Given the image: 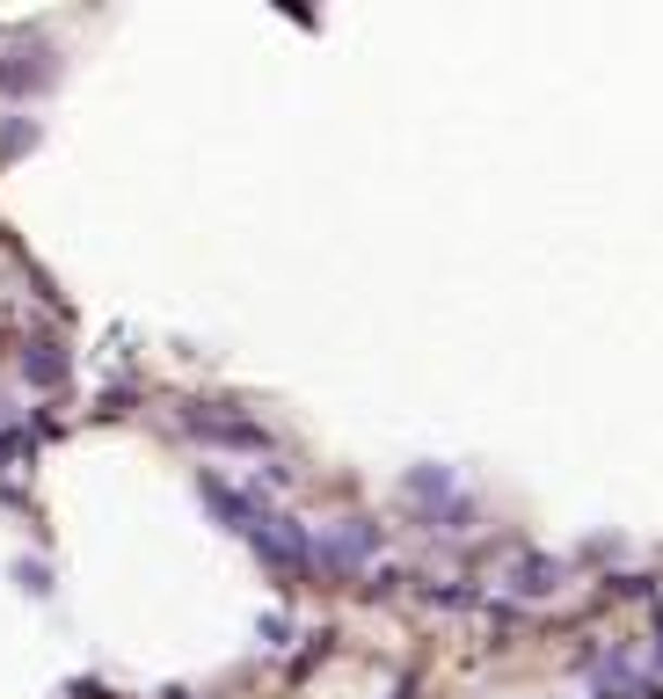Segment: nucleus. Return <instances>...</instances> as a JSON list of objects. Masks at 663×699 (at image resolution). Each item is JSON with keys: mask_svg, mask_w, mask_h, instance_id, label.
Listing matches in <instances>:
<instances>
[{"mask_svg": "<svg viewBox=\"0 0 663 699\" xmlns=\"http://www.w3.org/2000/svg\"><path fill=\"white\" fill-rule=\"evenodd\" d=\"M372 554H379V525H372V517H343L336 532H321V539H314V569H321V576H358Z\"/></svg>", "mask_w": 663, "mask_h": 699, "instance_id": "f257e3e1", "label": "nucleus"}, {"mask_svg": "<svg viewBox=\"0 0 663 699\" xmlns=\"http://www.w3.org/2000/svg\"><path fill=\"white\" fill-rule=\"evenodd\" d=\"M59 80V51L51 45H8L0 51V96H45Z\"/></svg>", "mask_w": 663, "mask_h": 699, "instance_id": "f03ea898", "label": "nucleus"}, {"mask_svg": "<svg viewBox=\"0 0 663 699\" xmlns=\"http://www.w3.org/2000/svg\"><path fill=\"white\" fill-rule=\"evenodd\" d=\"M183 430L204 437V445H226V452H271V430L241 423V415H183Z\"/></svg>", "mask_w": 663, "mask_h": 699, "instance_id": "7ed1b4c3", "label": "nucleus"}, {"mask_svg": "<svg viewBox=\"0 0 663 699\" xmlns=\"http://www.w3.org/2000/svg\"><path fill=\"white\" fill-rule=\"evenodd\" d=\"M197 496H204V503L220 510V517H226V532H241V539L255 532V517H263V503H255V496H241V488H226L220 474H197Z\"/></svg>", "mask_w": 663, "mask_h": 699, "instance_id": "20e7f679", "label": "nucleus"}, {"mask_svg": "<svg viewBox=\"0 0 663 699\" xmlns=\"http://www.w3.org/2000/svg\"><path fill=\"white\" fill-rule=\"evenodd\" d=\"M562 576H568V561L525 554V561L511 569V590H517V598H554V590H562Z\"/></svg>", "mask_w": 663, "mask_h": 699, "instance_id": "39448f33", "label": "nucleus"}, {"mask_svg": "<svg viewBox=\"0 0 663 699\" xmlns=\"http://www.w3.org/2000/svg\"><path fill=\"white\" fill-rule=\"evenodd\" d=\"M23 379L29 386H66V350H59L51 336L23 342Z\"/></svg>", "mask_w": 663, "mask_h": 699, "instance_id": "423d86ee", "label": "nucleus"}, {"mask_svg": "<svg viewBox=\"0 0 663 699\" xmlns=\"http://www.w3.org/2000/svg\"><path fill=\"white\" fill-rule=\"evenodd\" d=\"M29 146H37V124H29V117L0 124V153H29Z\"/></svg>", "mask_w": 663, "mask_h": 699, "instance_id": "0eeeda50", "label": "nucleus"}, {"mask_svg": "<svg viewBox=\"0 0 663 699\" xmlns=\"http://www.w3.org/2000/svg\"><path fill=\"white\" fill-rule=\"evenodd\" d=\"M15 576H23V590H29V598H45V590H51V576L37 569V561H15Z\"/></svg>", "mask_w": 663, "mask_h": 699, "instance_id": "6e6552de", "label": "nucleus"}, {"mask_svg": "<svg viewBox=\"0 0 663 699\" xmlns=\"http://www.w3.org/2000/svg\"><path fill=\"white\" fill-rule=\"evenodd\" d=\"M656 671H663V612H656Z\"/></svg>", "mask_w": 663, "mask_h": 699, "instance_id": "1a4fd4ad", "label": "nucleus"}, {"mask_svg": "<svg viewBox=\"0 0 663 699\" xmlns=\"http://www.w3.org/2000/svg\"><path fill=\"white\" fill-rule=\"evenodd\" d=\"M168 699H190V692H168Z\"/></svg>", "mask_w": 663, "mask_h": 699, "instance_id": "9d476101", "label": "nucleus"}, {"mask_svg": "<svg viewBox=\"0 0 663 699\" xmlns=\"http://www.w3.org/2000/svg\"><path fill=\"white\" fill-rule=\"evenodd\" d=\"M598 699H605V692H598Z\"/></svg>", "mask_w": 663, "mask_h": 699, "instance_id": "9b49d317", "label": "nucleus"}]
</instances>
